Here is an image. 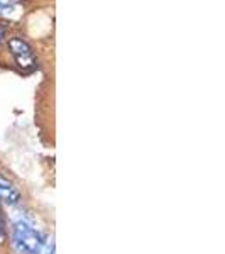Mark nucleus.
Returning <instances> with one entry per match:
<instances>
[{"label":"nucleus","mask_w":225,"mask_h":254,"mask_svg":"<svg viewBox=\"0 0 225 254\" xmlns=\"http://www.w3.org/2000/svg\"><path fill=\"white\" fill-rule=\"evenodd\" d=\"M43 232L26 219H17L10 227V246L15 254H39L43 249Z\"/></svg>","instance_id":"nucleus-1"},{"label":"nucleus","mask_w":225,"mask_h":254,"mask_svg":"<svg viewBox=\"0 0 225 254\" xmlns=\"http://www.w3.org/2000/svg\"><path fill=\"white\" fill-rule=\"evenodd\" d=\"M9 46L12 51V56H14L15 63H17L19 68L22 69H32L36 68V58H34V53L29 44L26 43L24 39L20 38H12L9 41Z\"/></svg>","instance_id":"nucleus-2"},{"label":"nucleus","mask_w":225,"mask_h":254,"mask_svg":"<svg viewBox=\"0 0 225 254\" xmlns=\"http://www.w3.org/2000/svg\"><path fill=\"white\" fill-rule=\"evenodd\" d=\"M0 203L7 207H15L20 203V191L9 176L0 173Z\"/></svg>","instance_id":"nucleus-3"},{"label":"nucleus","mask_w":225,"mask_h":254,"mask_svg":"<svg viewBox=\"0 0 225 254\" xmlns=\"http://www.w3.org/2000/svg\"><path fill=\"white\" fill-rule=\"evenodd\" d=\"M7 241V224H5V217H3L2 210H0V246L5 244Z\"/></svg>","instance_id":"nucleus-4"},{"label":"nucleus","mask_w":225,"mask_h":254,"mask_svg":"<svg viewBox=\"0 0 225 254\" xmlns=\"http://www.w3.org/2000/svg\"><path fill=\"white\" fill-rule=\"evenodd\" d=\"M39 254H55V243H53V239L51 241H46L43 246V249H41V253Z\"/></svg>","instance_id":"nucleus-5"},{"label":"nucleus","mask_w":225,"mask_h":254,"mask_svg":"<svg viewBox=\"0 0 225 254\" xmlns=\"http://www.w3.org/2000/svg\"><path fill=\"white\" fill-rule=\"evenodd\" d=\"M7 10H10V5H7V3L0 2V14H2V12H7Z\"/></svg>","instance_id":"nucleus-6"},{"label":"nucleus","mask_w":225,"mask_h":254,"mask_svg":"<svg viewBox=\"0 0 225 254\" xmlns=\"http://www.w3.org/2000/svg\"><path fill=\"white\" fill-rule=\"evenodd\" d=\"M3 36H5V27H3L2 24H0V41L3 39Z\"/></svg>","instance_id":"nucleus-7"}]
</instances>
